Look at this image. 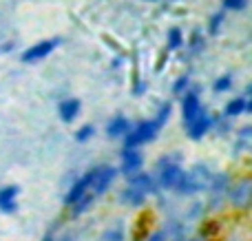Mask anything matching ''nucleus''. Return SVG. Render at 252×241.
I'll list each match as a JSON object with an SVG mask.
<instances>
[{
  "label": "nucleus",
  "mask_w": 252,
  "mask_h": 241,
  "mask_svg": "<svg viewBox=\"0 0 252 241\" xmlns=\"http://www.w3.org/2000/svg\"><path fill=\"white\" fill-rule=\"evenodd\" d=\"M182 177H184L182 168H179L177 164H170V166H166L164 171H161V186H164V188H177Z\"/></svg>",
  "instance_id": "20e7f679"
},
{
  "label": "nucleus",
  "mask_w": 252,
  "mask_h": 241,
  "mask_svg": "<svg viewBox=\"0 0 252 241\" xmlns=\"http://www.w3.org/2000/svg\"><path fill=\"white\" fill-rule=\"evenodd\" d=\"M244 111H248V102H246L244 97H237V100H232L230 104L226 106V115H239V113H244Z\"/></svg>",
  "instance_id": "4468645a"
},
{
  "label": "nucleus",
  "mask_w": 252,
  "mask_h": 241,
  "mask_svg": "<svg viewBox=\"0 0 252 241\" xmlns=\"http://www.w3.org/2000/svg\"><path fill=\"white\" fill-rule=\"evenodd\" d=\"M89 184H91V177H89V175H87V177H82L80 181H75V186L71 188V193L66 195V204H71V206H73V204L78 202V199L89 190Z\"/></svg>",
  "instance_id": "9d476101"
},
{
  "label": "nucleus",
  "mask_w": 252,
  "mask_h": 241,
  "mask_svg": "<svg viewBox=\"0 0 252 241\" xmlns=\"http://www.w3.org/2000/svg\"><path fill=\"white\" fill-rule=\"evenodd\" d=\"M148 241H161V233H155V235H153V237L148 239Z\"/></svg>",
  "instance_id": "b1692460"
},
{
  "label": "nucleus",
  "mask_w": 252,
  "mask_h": 241,
  "mask_svg": "<svg viewBox=\"0 0 252 241\" xmlns=\"http://www.w3.org/2000/svg\"><path fill=\"white\" fill-rule=\"evenodd\" d=\"M89 177H91V184L89 186L93 188L95 195H100V193H104V190L109 188V184L113 181L115 171L111 166H100V168H95V171L89 173Z\"/></svg>",
  "instance_id": "7ed1b4c3"
},
{
  "label": "nucleus",
  "mask_w": 252,
  "mask_h": 241,
  "mask_svg": "<svg viewBox=\"0 0 252 241\" xmlns=\"http://www.w3.org/2000/svg\"><path fill=\"white\" fill-rule=\"evenodd\" d=\"M44 241H51V237H47V239H44Z\"/></svg>",
  "instance_id": "bb28decb"
},
{
  "label": "nucleus",
  "mask_w": 252,
  "mask_h": 241,
  "mask_svg": "<svg viewBox=\"0 0 252 241\" xmlns=\"http://www.w3.org/2000/svg\"><path fill=\"white\" fill-rule=\"evenodd\" d=\"M248 202H250V184L244 181V184L235 186V190H232V204H237V206H246Z\"/></svg>",
  "instance_id": "9b49d317"
},
{
  "label": "nucleus",
  "mask_w": 252,
  "mask_h": 241,
  "mask_svg": "<svg viewBox=\"0 0 252 241\" xmlns=\"http://www.w3.org/2000/svg\"><path fill=\"white\" fill-rule=\"evenodd\" d=\"M130 186H133L135 190H139V193H148V190H153V181L148 175H137L133 181H130Z\"/></svg>",
  "instance_id": "ddd939ff"
},
{
  "label": "nucleus",
  "mask_w": 252,
  "mask_h": 241,
  "mask_svg": "<svg viewBox=\"0 0 252 241\" xmlns=\"http://www.w3.org/2000/svg\"><path fill=\"white\" fill-rule=\"evenodd\" d=\"M16 197H18V186H7L0 190V211L13 212L16 211Z\"/></svg>",
  "instance_id": "39448f33"
},
{
  "label": "nucleus",
  "mask_w": 252,
  "mask_h": 241,
  "mask_svg": "<svg viewBox=\"0 0 252 241\" xmlns=\"http://www.w3.org/2000/svg\"><path fill=\"white\" fill-rule=\"evenodd\" d=\"M128 128H130V126H128V120L120 115V118H115L113 122L109 124V135L118 137V135H122V133H126V131H128Z\"/></svg>",
  "instance_id": "f8f14e48"
},
{
  "label": "nucleus",
  "mask_w": 252,
  "mask_h": 241,
  "mask_svg": "<svg viewBox=\"0 0 252 241\" xmlns=\"http://www.w3.org/2000/svg\"><path fill=\"white\" fill-rule=\"evenodd\" d=\"M182 226L170 224L166 233H161V241H182Z\"/></svg>",
  "instance_id": "2eb2a0df"
},
{
  "label": "nucleus",
  "mask_w": 252,
  "mask_h": 241,
  "mask_svg": "<svg viewBox=\"0 0 252 241\" xmlns=\"http://www.w3.org/2000/svg\"><path fill=\"white\" fill-rule=\"evenodd\" d=\"M60 44V40H42V42L33 44L29 47L25 53H22V62H38V60H44L49 53H53V49Z\"/></svg>",
  "instance_id": "f03ea898"
},
{
  "label": "nucleus",
  "mask_w": 252,
  "mask_h": 241,
  "mask_svg": "<svg viewBox=\"0 0 252 241\" xmlns=\"http://www.w3.org/2000/svg\"><path fill=\"white\" fill-rule=\"evenodd\" d=\"M208 128H210V118L204 113V111H199V113H197V118L190 122V137H192V140H199V137L204 135Z\"/></svg>",
  "instance_id": "423d86ee"
},
{
  "label": "nucleus",
  "mask_w": 252,
  "mask_h": 241,
  "mask_svg": "<svg viewBox=\"0 0 252 241\" xmlns=\"http://www.w3.org/2000/svg\"><path fill=\"white\" fill-rule=\"evenodd\" d=\"M248 7V0H223V9L228 11H244Z\"/></svg>",
  "instance_id": "f3484780"
},
{
  "label": "nucleus",
  "mask_w": 252,
  "mask_h": 241,
  "mask_svg": "<svg viewBox=\"0 0 252 241\" xmlns=\"http://www.w3.org/2000/svg\"><path fill=\"white\" fill-rule=\"evenodd\" d=\"M161 124L157 122H142L137 128H133V131H128V135H126V146L128 149H135V146L139 144H146V142H151L153 137L157 135V131H159Z\"/></svg>",
  "instance_id": "f257e3e1"
},
{
  "label": "nucleus",
  "mask_w": 252,
  "mask_h": 241,
  "mask_svg": "<svg viewBox=\"0 0 252 241\" xmlns=\"http://www.w3.org/2000/svg\"><path fill=\"white\" fill-rule=\"evenodd\" d=\"M122 159H124V171L126 173H135L139 166H142V155H139L135 149H128V146H126Z\"/></svg>",
  "instance_id": "6e6552de"
},
{
  "label": "nucleus",
  "mask_w": 252,
  "mask_h": 241,
  "mask_svg": "<svg viewBox=\"0 0 252 241\" xmlns=\"http://www.w3.org/2000/svg\"><path fill=\"white\" fill-rule=\"evenodd\" d=\"M91 135H93V126H89V124H87V126H82L78 133H75V140H78V142H87Z\"/></svg>",
  "instance_id": "aec40b11"
},
{
  "label": "nucleus",
  "mask_w": 252,
  "mask_h": 241,
  "mask_svg": "<svg viewBox=\"0 0 252 241\" xmlns=\"http://www.w3.org/2000/svg\"><path fill=\"white\" fill-rule=\"evenodd\" d=\"M186 87H188V78H186V75H184V78H179L177 82H175L173 91H175V93H182V91H184V89H186Z\"/></svg>",
  "instance_id": "4be33fe9"
},
{
  "label": "nucleus",
  "mask_w": 252,
  "mask_h": 241,
  "mask_svg": "<svg viewBox=\"0 0 252 241\" xmlns=\"http://www.w3.org/2000/svg\"><path fill=\"white\" fill-rule=\"evenodd\" d=\"M190 241H204V239H199V237H197V239H190Z\"/></svg>",
  "instance_id": "393cba45"
},
{
  "label": "nucleus",
  "mask_w": 252,
  "mask_h": 241,
  "mask_svg": "<svg viewBox=\"0 0 252 241\" xmlns=\"http://www.w3.org/2000/svg\"><path fill=\"white\" fill-rule=\"evenodd\" d=\"M230 84H232L230 75H223V78H219L217 82H215V91H228V89H230Z\"/></svg>",
  "instance_id": "6ab92c4d"
},
{
  "label": "nucleus",
  "mask_w": 252,
  "mask_h": 241,
  "mask_svg": "<svg viewBox=\"0 0 252 241\" xmlns=\"http://www.w3.org/2000/svg\"><path fill=\"white\" fill-rule=\"evenodd\" d=\"M168 113H170V104H164V106H161V111H159V118H157V122L164 124L166 120H168Z\"/></svg>",
  "instance_id": "5701e85b"
},
{
  "label": "nucleus",
  "mask_w": 252,
  "mask_h": 241,
  "mask_svg": "<svg viewBox=\"0 0 252 241\" xmlns=\"http://www.w3.org/2000/svg\"><path fill=\"white\" fill-rule=\"evenodd\" d=\"M146 2H157V0H146Z\"/></svg>",
  "instance_id": "a878e982"
},
{
  "label": "nucleus",
  "mask_w": 252,
  "mask_h": 241,
  "mask_svg": "<svg viewBox=\"0 0 252 241\" xmlns=\"http://www.w3.org/2000/svg\"><path fill=\"white\" fill-rule=\"evenodd\" d=\"M184 44V35H182V29H177V27H173V29L168 31V47L170 49H179Z\"/></svg>",
  "instance_id": "dca6fc26"
},
{
  "label": "nucleus",
  "mask_w": 252,
  "mask_h": 241,
  "mask_svg": "<svg viewBox=\"0 0 252 241\" xmlns=\"http://www.w3.org/2000/svg\"><path fill=\"white\" fill-rule=\"evenodd\" d=\"M58 111H60V118L64 122H73L75 115L80 113V100H64Z\"/></svg>",
  "instance_id": "1a4fd4ad"
},
{
  "label": "nucleus",
  "mask_w": 252,
  "mask_h": 241,
  "mask_svg": "<svg viewBox=\"0 0 252 241\" xmlns=\"http://www.w3.org/2000/svg\"><path fill=\"white\" fill-rule=\"evenodd\" d=\"M221 22H223V13H215V16L210 18V33H217Z\"/></svg>",
  "instance_id": "412c9836"
},
{
  "label": "nucleus",
  "mask_w": 252,
  "mask_h": 241,
  "mask_svg": "<svg viewBox=\"0 0 252 241\" xmlns=\"http://www.w3.org/2000/svg\"><path fill=\"white\" fill-rule=\"evenodd\" d=\"M124 197H126V199H130V204H142L144 193H139V190H135L133 186H130V188L124 193Z\"/></svg>",
  "instance_id": "a211bd4d"
},
{
  "label": "nucleus",
  "mask_w": 252,
  "mask_h": 241,
  "mask_svg": "<svg viewBox=\"0 0 252 241\" xmlns=\"http://www.w3.org/2000/svg\"><path fill=\"white\" fill-rule=\"evenodd\" d=\"M201 111L199 106V97L195 95V93H188L186 97H184V120H186L188 124L192 122V120L197 118V113Z\"/></svg>",
  "instance_id": "0eeeda50"
}]
</instances>
